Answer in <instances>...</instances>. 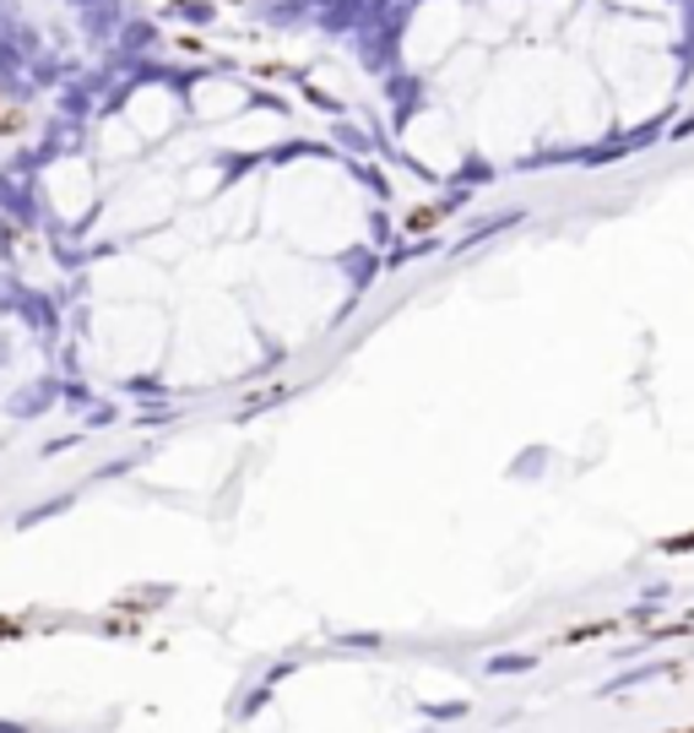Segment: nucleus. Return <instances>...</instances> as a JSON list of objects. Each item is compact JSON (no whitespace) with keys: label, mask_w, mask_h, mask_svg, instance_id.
Returning a JSON list of instances; mask_svg holds the SVG:
<instances>
[{"label":"nucleus","mask_w":694,"mask_h":733,"mask_svg":"<svg viewBox=\"0 0 694 733\" xmlns=\"http://www.w3.org/2000/svg\"><path fill=\"white\" fill-rule=\"evenodd\" d=\"M673 663H640V668H630V673H619V679H608L602 684V695H619V690H630V684H640V679H656V673H668Z\"/></svg>","instance_id":"nucleus-1"}]
</instances>
